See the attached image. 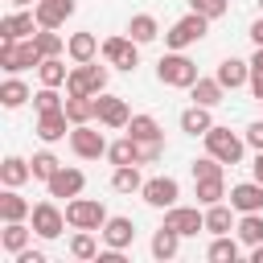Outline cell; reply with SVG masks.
Masks as SVG:
<instances>
[{"label": "cell", "mask_w": 263, "mask_h": 263, "mask_svg": "<svg viewBox=\"0 0 263 263\" xmlns=\"http://www.w3.org/2000/svg\"><path fill=\"white\" fill-rule=\"evenodd\" d=\"M197 78H201V74H197V62H193V58H185V49H168V53L156 62V82H160V86L189 90Z\"/></svg>", "instance_id": "cell-1"}, {"label": "cell", "mask_w": 263, "mask_h": 263, "mask_svg": "<svg viewBox=\"0 0 263 263\" xmlns=\"http://www.w3.org/2000/svg\"><path fill=\"white\" fill-rule=\"evenodd\" d=\"M41 49H37V41L29 37V41H12V37H0V66H4V74H21V70H37L41 66Z\"/></svg>", "instance_id": "cell-2"}, {"label": "cell", "mask_w": 263, "mask_h": 263, "mask_svg": "<svg viewBox=\"0 0 263 263\" xmlns=\"http://www.w3.org/2000/svg\"><path fill=\"white\" fill-rule=\"evenodd\" d=\"M201 140H205V152H210V156H218L222 164H238V160H242V152H247V136L230 132V127H222V123H214Z\"/></svg>", "instance_id": "cell-3"}, {"label": "cell", "mask_w": 263, "mask_h": 263, "mask_svg": "<svg viewBox=\"0 0 263 263\" xmlns=\"http://www.w3.org/2000/svg\"><path fill=\"white\" fill-rule=\"evenodd\" d=\"M205 33H210V16H201V12L189 8L181 21H173V29L164 33V45H168V49H189V45H197Z\"/></svg>", "instance_id": "cell-4"}, {"label": "cell", "mask_w": 263, "mask_h": 263, "mask_svg": "<svg viewBox=\"0 0 263 263\" xmlns=\"http://www.w3.org/2000/svg\"><path fill=\"white\" fill-rule=\"evenodd\" d=\"M107 218H111L107 205L95 201V197H70V201H66V222H70L74 230H103Z\"/></svg>", "instance_id": "cell-5"}, {"label": "cell", "mask_w": 263, "mask_h": 263, "mask_svg": "<svg viewBox=\"0 0 263 263\" xmlns=\"http://www.w3.org/2000/svg\"><path fill=\"white\" fill-rule=\"evenodd\" d=\"M103 62L107 66H115V70H136L140 66V41H132L127 33H115V37H107L103 41Z\"/></svg>", "instance_id": "cell-6"}, {"label": "cell", "mask_w": 263, "mask_h": 263, "mask_svg": "<svg viewBox=\"0 0 263 263\" xmlns=\"http://www.w3.org/2000/svg\"><path fill=\"white\" fill-rule=\"evenodd\" d=\"M70 148H74V156L78 160H99V156H107V136L103 132H95V123H74L70 127Z\"/></svg>", "instance_id": "cell-7"}, {"label": "cell", "mask_w": 263, "mask_h": 263, "mask_svg": "<svg viewBox=\"0 0 263 263\" xmlns=\"http://www.w3.org/2000/svg\"><path fill=\"white\" fill-rule=\"evenodd\" d=\"M29 222H33V230H37V238H45V242H53L70 222H66V210H58L53 201H37L33 205V214H29Z\"/></svg>", "instance_id": "cell-8"}, {"label": "cell", "mask_w": 263, "mask_h": 263, "mask_svg": "<svg viewBox=\"0 0 263 263\" xmlns=\"http://www.w3.org/2000/svg\"><path fill=\"white\" fill-rule=\"evenodd\" d=\"M160 226H173L181 238H193V234L205 230V210H197V205H168Z\"/></svg>", "instance_id": "cell-9"}, {"label": "cell", "mask_w": 263, "mask_h": 263, "mask_svg": "<svg viewBox=\"0 0 263 263\" xmlns=\"http://www.w3.org/2000/svg\"><path fill=\"white\" fill-rule=\"evenodd\" d=\"M95 107H99V123L103 127H111V132H127V123H132V111H127V103L119 99V95H95Z\"/></svg>", "instance_id": "cell-10"}, {"label": "cell", "mask_w": 263, "mask_h": 263, "mask_svg": "<svg viewBox=\"0 0 263 263\" xmlns=\"http://www.w3.org/2000/svg\"><path fill=\"white\" fill-rule=\"evenodd\" d=\"M140 197H144L152 210H168V205H177L181 185H177V177H148L144 189H140Z\"/></svg>", "instance_id": "cell-11"}, {"label": "cell", "mask_w": 263, "mask_h": 263, "mask_svg": "<svg viewBox=\"0 0 263 263\" xmlns=\"http://www.w3.org/2000/svg\"><path fill=\"white\" fill-rule=\"evenodd\" d=\"M70 127H74V123H70V115H66V107H62V111H41L33 132H37L41 144H58V140L70 136Z\"/></svg>", "instance_id": "cell-12"}, {"label": "cell", "mask_w": 263, "mask_h": 263, "mask_svg": "<svg viewBox=\"0 0 263 263\" xmlns=\"http://www.w3.org/2000/svg\"><path fill=\"white\" fill-rule=\"evenodd\" d=\"M103 242L107 247H115V251H127L132 242H136V222L132 218H123V214H111L107 222H103Z\"/></svg>", "instance_id": "cell-13"}, {"label": "cell", "mask_w": 263, "mask_h": 263, "mask_svg": "<svg viewBox=\"0 0 263 263\" xmlns=\"http://www.w3.org/2000/svg\"><path fill=\"white\" fill-rule=\"evenodd\" d=\"M82 185H86L82 168H70V164H62V168H58V173L45 181L49 197H78V193H82Z\"/></svg>", "instance_id": "cell-14"}, {"label": "cell", "mask_w": 263, "mask_h": 263, "mask_svg": "<svg viewBox=\"0 0 263 263\" xmlns=\"http://www.w3.org/2000/svg\"><path fill=\"white\" fill-rule=\"evenodd\" d=\"M230 205H234L238 214H259V210H263V185H259L255 177L230 185Z\"/></svg>", "instance_id": "cell-15"}, {"label": "cell", "mask_w": 263, "mask_h": 263, "mask_svg": "<svg viewBox=\"0 0 263 263\" xmlns=\"http://www.w3.org/2000/svg\"><path fill=\"white\" fill-rule=\"evenodd\" d=\"M33 12H37V25L41 29H62L66 16H74V0H37Z\"/></svg>", "instance_id": "cell-16"}, {"label": "cell", "mask_w": 263, "mask_h": 263, "mask_svg": "<svg viewBox=\"0 0 263 263\" xmlns=\"http://www.w3.org/2000/svg\"><path fill=\"white\" fill-rule=\"evenodd\" d=\"M37 29H41L37 25V12H25V8H16V12H8L0 21V37H12V41H29Z\"/></svg>", "instance_id": "cell-17"}, {"label": "cell", "mask_w": 263, "mask_h": 263, "mask_svg": "<svg viewBox=\"0 0 263 263\" xmlns=\"http://www.w3.org/2000/svg\"><path fill=\"white\" fill-rule=\"evenodd\" d=\"M214 78H218L226 90H238V86H247V82H251V62H242V58H222Z\"/></svg>", "instance_id": "cell-18"}, {"label": "cell", "mask_w": 263, "mask_h": 263, "mask_svg": "<svg viewBox=\"0 0 263 263\" xmlns=\"http://www.w3.org/2000/svg\"><path fill=\"white\" fill-rule=\"evenodd\" d=\"M99 49H103V45H99V37H95V33H86V29L66 37V53H70V62H95V58H99Z\"/></svg>", "instance_id": "cell-19"}, {"label": "cell", "mask_w": 263, "mask_h": 263, "mask_svg": "<svg viewBox=\"0 0 263 263\" xmlns=\"http://www.w3.org/2000/svg\"><path fill=\"white\" fill-rule=\"evenodd\" d=\"M25 181H33V164H29L25 156H4V160H0V185L21 189Z\"/></svg>", "instance_id": "cell-20"}, {"label": "cell", "mask_w": 263, "mask_h": 263, "mask_svg": "<svg viewBox=\"0 0 263 263\" xmlns=\"http://www.w3.org/2000/svg\"><path fill=\"white\" fill-rule=\"evenodd\" d=\"M238 210L234 205H226V201H214V205H205V230L210 234H230L234 226H238V218H234Z\"/></svg>", "instance_id": "cell-21"}, {"label": "cell", "mask_w": 263, "mask_h": 263, "mask_svg": "<svg viewBox=\"0 0 263 263\" xmlns=\"http://www.w3.org/2000/svg\"><path fill=\"white\" fill-rule=\"evenodd\" d=\"M214 107H201V103H193V107H185L181 111V132L185 136H205L210 127H214V115H210Z\"/></svg>", "instance_id": "cell-22"}, {"label": "cell", "mask_w": 263, "mask_h": 263, "mask_svg": "<svg viewBox=\"0 0 263 263\" xmlns=\"http://www.w3.org/2000/svg\"><path fill=\"white\" fill-rule=\"evenodd\" d=\"M33 226H25V222H4V230H0V247L8 251V255H16V251H25V247H33Z\"/></svg>", "instance_id": "cell-23"}, {"label": "cell", "mask_w": 263, "mask_h": 263, "mask_svg": "<svg viewBox=\"0 0 263 263\" xmlns=\"http://www.w3.org/2000/svg\"><path fill=\"white\" fill-rule=\"evenodd\" d=\"M29 214H33V205H29L16 189L4 185V193H0V222H25Z\"/></svg>", "instance_id": "cell-24"}, {"label": "cell", "mask_w": 263, "mask_h": 263, "mask_svg": "<svg viewBox=\"0 0 263 263\" xmlns=\"http://www.w3.org/2000/svg\"><path fill=\"white\" fill-rule=\"evenodd\" d=\"M189 99L201 103V107H218V103L226 99V86H222L218 78H197V82L189 86Z\"/></svg>", "instance_id": "cell-25"}, {"label": "cell", "mask_w": 263, "mask_h": 263, "mask_svg": "<svg viewBox=\"0 0 263 263\" xmlns=\"http://www.w3.org/2000/svg\"><path fill=\"white\" fill-rule=\"evenodd\" d=\"M66 115H70V123H95L99 119L95 95H66Z\"/></svg>", "instance_id": "cell-26"}, {"label": "cell", "mask_w": 263, "mask_h": 263, "mask_svg": "<svg viewBox=\"0 0 263 263\" xmlns=\"http://www.w3.org/2000/svg\"><path fill=\"white\" fill-rule=\"evenodd\" d=\"M148 247H152V259H160V263H164V259H177V251H181V234H177L173 226H160V230L152 234Z\"/></svg>", "instance_id": "cell-27"}, {"label": "cell", "mask_w": 263, "mask_h": 263, "mask_svg": "<svg viewBox=\"0 0 263 263\" xmlns=\"http://www.w3.org/2000/svg\"><path fill=\"white\" fill-rule=\"evenodd\" d=\"M127 37H132V41H140V45L156 41V37H160V25H156V16H152V12H136V16L127 21Z\"/></svg>", "instance_id": "cell-28"}, {"label": "cell", "mask_w": 263, "mask_h": 263, "mask_svg": "<svg viewBox=\"0 0 263 263\" xmlns=\"http://www.w3.org/2000/svg\"><path fill=\"white\" fill-rule=\"evenodd\" d=\"M29 99H33V90H29V86H25V82H21L16 74H8V78L0 82V103H4L8 111H16V107H25Z\"/></svg>", "instance_id": "cell-29"}, {"label": "cell", "mask_w": 263, "mask_h": 263, "mask_svg": "<svg viewBox=\"0 0 263 263\" xmlns=\"http://www.w3.org/2000/svg\"><path fill=\"white\" fill-rule=\"evenodd\" d=\"M238 255H242V247H238L234 234H214V242H210V251H205L210 263H234Z\"/></svg>", "instance_id": "cell-30"}, {"label": "cell", "mask_w": 263, "mask_h": 263, "mask_svg": "<svg viewBox=\"0 0 263 263\" xmlns=\"http://www.w3.org/2000/svg\"><path fill=\"white\" fill-rule=\"evenodd\" d=\"M111 189H115V193H140V189H144L140 168H136V164H115V173H111Z\"/></svg>", "instance_id": "cell-31"}, {"label": "cell", "mask_w": 263, "mask_h": 263, "mask_svg": "<svg viewBox=\"0 0 263 263\" xmlns=\"http://www.w3.org/2000/svg\"><path fill=\"white\" fill-rule=\"evenodd\" d=\"M107 160H111V164H140V144L123 132V136L107 148Z\"/></svg>", "instance_id": "cell-32"}, {"label": "cell", "mask_w": 263, "mask_h": 263, "mask_svg": "<svg viewBox=\"0 0 263 263\" xmlns=\"http://www.w3.org/2000/svg\"><path fill=\"white\" fill-rule=\"evenodd\" d=\"M37 78H41V86H66L70 70H66V62H62V58H41Z\"/></svg>", "instance_id": "cell-33"}, {"label": "cell", "mask_w": 263, "mask_h": 263, "mask_svg": "<svg viewBox=\"0 0 263 263\" xmlns=\"http://www.w3.org/2000/svg\"><path fill=\"white\" fill-rule=\"evenodd\" d=\"M127 136H132L136 144H144V140H164V132H160V123H156L152 115H132Z\"/></svg>", "instance_id": "cell-34"}, {"label": "cell", "mask_w": 263, "mask_h": 263, "mask_svg": "<svg viewBox=\"0 0 263 263\" xmlns=\"http://www.w3.org/2000/svg\"><path fill=\"white\" fill-rule=\"evenodd\" d=\"M193 193H197V205H214V201L230 197L222 177H205V181H193Z\"/></svg>", "instance_id": "cell-35"}, {"label": "cell", "mask_w": 263, "mask_h": 263, "mask_svg": "<svg viewBox=\"0 0 263 263\" xmlns=\"http://www.w3.org/2000/svg\"><path fill=\"white\" fill-rule=\"evenodd\" d=\"M238 242H247V247H255V242H263V210L259 214H238Z\"/></svg>", "instance_id": "cell-36"}, {"label": "cell", "mask_w": 263, "mask_h": 263, "mask_svg": "<svg viewBox=\"0 0 263 263\" xmlns=\"http://www.w3.org/2000/svg\"><path fill=\"white\" fill-rule=\"evenodd\" d=\"M33 41H37V49H41L45 58H62V53H66V37H62L58 29H37Z\"/></svg>", "instance_id": "cell-37"}, {"label": "cell", "mask_w": 263, "mask_h": 263, "mask_svg": "<svg viewBox=\"0 0 263 263\" xmlns=\"http://www.w3.org/2000/svg\"><path fill=\"white\" fill-rule=\"evenodd\" d=\"M29 164H33V181H49V177H53V173L62 168V160H58V156H53L49 148L33 152V160H29Z\"/></svg>", "instance_id": "cell-38"}, {"label": "cell", "mask_w": 263, "mask_h": 263, "mask_svg": "<svg viewBox=\"0 0 263 263\" xmlns=\"http://www.w3.org/2000/svg\"><path fill=\"white\" fill-rule=\"evenodd\" d=\"M70 255L74 259H99V242H95V230H78L74 238H70Z\"/></svg>", "instance_id": "cell-39"}, {"label": "cell", "mask_w": 263, "mask_h": 263, "mask_svg": "<svg viewBox=\"0 0 263 263\" xmlns=\"http://www.w3.org/2000/svg\"><path fill=\"white\" fill-rule=\"evenodd\" d=\"M66 107V99L58 95V86H41L37 95H33V111L41 115V111H62Z\"/></svg>", "instance_id": "cell-40"}, {"label": "cell", "mask_w": 263, "mask_h": 263, "mask_svg": "<svg viewBox=\"0 0 263 263\" xmlns=\"http://www.w3.org/2000/svg\"><path fill=\"white\" fill-rule=\"evenodd\" d=\"M189 173H193V181H205V177H222V160L218 156H197L193 164H189Z\"/></svg>", "instance_id": "cell-41"}, {"label": "cell", "mask_w": 263, "mask_h": 263, "mask_svg": "<svg viewBox=\"0 0 263 263\" xmlns=\"http://www.w3.org/2000/svg\"><path fill=\"white\" fill-rule=\"evenodd\" d=\"M66 95H95V90H90V78H86V66H82V62H74V70H70V78H66Z\"/></svg>", "instance_id": "cell-42"}, {"label": "cell", "mask_w": 263, "mask_h": 263, "mask_svg": "<svg viewBox=\"0 0 263 263\" xmlns=\"http://www.w3.org/2000/svg\"><path fill=\"white\" fill-rule=\"evenodd\" d=\"M193 12H201V16H210V21H218V16H226L230 12V0H185Z\"/></svg>", "instance_id": "cell-43"}, {"label": "cell", "mask_w": 263, "mask_h": 263, "mask_svg": "<svg viewBox=\"0 0 263 263\" xmlns=\"http://www.w3.org/2000/svg\"><path fill=\"white\" fill-rule=\"evenodd\" d=\"M82 66H86L90 90H95V95H103V90H107V78H111V70H107V66H99V62H82Z\"/></svg>", "instance_id": "cell-44"}, {"label": "cell", "mask_w": 263, "mask_h": 263, "mask_svg": "<svg viewBox=\"0 0 263 263\" xmlns=\"http://www.w3.org/2000/svg\"><path fill=\"white\" fill-rule=\"evenodd\" d=\"M164 156V140H144L140 144V164H156Z\"/></svg>", "instance_id": "cell-45"}, {"label": "cell", "mask_w": 263, "mask_h": 263, "mask_svg": "<svg viewBox=\"0 0 263 263\" xmlns=\"http://www.w3.org/2000/svg\"><path fill=\"white\" fill-rule=\"evenodd\" d=\"M242 136H247V148H255V152H263V119H255V123H251V127H247Z\"/></svg>", "instance_id": "cell-46"}, {"label": "cell", "mask_w": 263, "mask_h": 263, "mask_svg": "<svg viewBox=\"0 0 263 263\" xmlns=\"http://www.w3.org/2000/svg\"><path fill=\"white\" fill-rule=\"evenodd\" d=\"M12 259H16V263H45V251H37V247H25V251H16Z\"/></svg>", "instance_id": "cell-47"}, {"label": "cell", "mask_w": 263, "mask_h": 263, "mask_svg": "<svg viewBox=\"0 0 263 263\" xmlns=\"http://www.w3.org/2000/svg\"><path fill=\"white\" fill-rule=\"evenodd\" d=\"M247 86H251V99L263 103V70H251V82H247Z\"/></svg>", "instance_id": "cell-48"}, {"label": "cell", "mask_w": 263, "mask_h": 263, "mask_svg": "<svg viewBox=\"0 0 263 263\" xmlns=\"http://www.w3.org/2000/svg\"><path fill=\"white\" fill-rule=\"evenodd\" d=\"M251 177L263 185V152H255V160H251Z\"/></svg>", "instance_id": "cell-49"}, {"label": "cell", "mask_w": 263, "mask_h": 263, "mask_svg": "<svg viewBox=\"0 0 263 263\" xmlns=\"http://www.w3.org/2000/svg\"><path fill=\"white\" fill-rule=\"evenodd\" d=\"M251 41H255V45H263V16L251 25Z\"/></svg>", "instance_id": "cell-50"}, {"label": "cell", "mask_w": 263, "mask_h": 263, "mask_svg": "<svg viewBox=\"0 0 263 263\" xmlns=\"http://www.w3.org/2000/svg\"><path fill=\"white\" fill-rule=\"evenodd\" d=\"M251 263H263V242H255V247H251Z\"/></svg>", "instance_id": "cell-51"}, {"label": "cell", "mask_w": 263, "mask_h": 263, "mask_svg": "<svg viewBox=\"0 0 263 263\" xmlns=\"http://www.w3.org/2000/svg\"><path fill=\"white\" fill-rule=\"evenodd\" d=\"M12 8H29V4H37V0H8Z\"/></svg>", "instance_id": "cell-52"}, {"label": "cell", "mask_w": 263, "mask_h": 263, "mask_svg": "<svg viewBox=\"0 0 263 263\" xmlns=\"http://www.w3.org/2000/svg\"><path fill=\"white\" fill-rule=\"evenodd\" d=\"M259 12H263V0H259Z\"/></svg>", "instance_id": "cell-53"}]
</instances>
